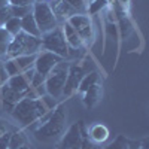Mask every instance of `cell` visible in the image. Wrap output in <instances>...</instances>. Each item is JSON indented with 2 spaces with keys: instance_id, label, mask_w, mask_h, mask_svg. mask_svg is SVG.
<instances>
[{
  "instance_id": "obj_1",
  "label": "cell",
  "mask_w": 149,
  "mask_h": 149,
  "mask_svg": "<svg viewBox=\"0 0 149 149\" xmlns=\"http://www.w3.org/2000/svg\"><path fill=\"white\" fill-rule=\"evenodd\" d=\"M57 100L49 94H45L39 98H29L24 97L19 100L15 107L12 109L10 116L18 124L19 127L27 128L33 122H36L42 115H45L48 110H52L57 107Z\"/></svg>"
},
{
  "instance_id": "obj_2",
  "label": "cell",
  "mask_w": 149,
  "mask_h": 149,
  "mask_svg": "<svg viewBox=\"0 0 149 149\" xmlns=\"http://www.w3.org/2000/svg\"><path fill=\"white\" fill-rule=\"evenodd\" d=\"M67 125V110L63 103H58L54 109L51 118H49L43 125L36 128L33 131L34 137L42 143H52L57 142L66 131Z\"/></svg>"
},
{
  "instance_id": "obj_3",
  "label": "cell",
  "mask_w": 149,
  "mask_h": 149,
  "mask_svg": "<svg viewBox=\"0 0 149 149\" xmlns=\"http://www.w3.org/2000/svg\"><path fill=\"white\" fill-rule=\"evenodd\" d=\"M42 51V42L40 37L30 36L24 31H19L17 36L12 37V40L8 46L6 60L8 58H15L19 55H33L39 54Z\"/></svg>"
},
{
  "instance_id": "obj_4",
  "label": "cell",
  "mask_w": 149,
  "mask_h": 149,
  "mask_svg": "<svg viewBox=\"0 0 149 149\" xmlns=\"http://www.w3.org/2000/svg\"><path fill=\"white\" fill-rule=\"evenodd\" d=\"M69 67H70V63L63 60V61H60L45 78L46 94L54 97L55 100L63 97V90H64V84H66V79H67Z\"/></svg>"
},
{
  "instance_id": "obj_5",
  "label": "cell",
  "mask_w": 149,
  "mask_h": 149,
  "mask_svg": "<svg viewBox=\"0 0 149 149\" xmlns=\"http://www.w3.org/2000/svg\"><path fill=\"white\" fill-rule=\"evenodd\" d=\"M40 42H42V51H49L52 54H57L64 60L67 57H70V51H69V46L66 43L61 26L55 27L51 31L43 33L40 36Z\"/></svg>"
},
{
  "instance_id": "obj_6",
  "label": "cell",
  "mask_w": 149,
  "mask_h": 149,
  "mask_svg": "<svg viewBox=\"0 0 149 149\" xmlns=\"http://www.w3.org/2000/svg\"><path fill=\"white\" fill-rule=\"evenodd\" d=\"M31 14H33V17H34V21H36V24H37V29H39L40 34H43V33H46V31H51V30H54L55 27L60 26L48 3L34 2Z\"/></svg>"
},
{
  "instance_id": "obj_7",
  "label": "cell",
  "mask_w": 149,
  "mask_h": 149,
  "mask_svg": "<svg viewBox=\"0 0 149 149\" xmlns=\"http://www.w3.org/2000/svg\"><path fill=\"white\" fill-rule=\"evenodd\" d=\"M67 22L76 30V33L79 34V37L82 39L85 48L94 43L95 39V33H94V24L91 21V17L86 14H76L72 18L67 19Z\"/></svg>"
},
{
  "instance_id": "obj_8",
  "label": "cell",
  "mask_w": 149,
  "mask_h": 149,
  "mask_svg": "<svg viewBox=\"0 0 149 149\" xmlns=\"http://www.w3.org/2000/svg\"><path fill=\"white\" fill-rule=\"evenodd\" d=\"M86 125L79 121L74 122L69 128H66L64 134L60 137V143L57 149H79L82 143V131Z\"/></svg>"
},
{
  "instance_id": "obj_9",
  "label": "cell",
  "mask_w": 149,
  "mask_h": 149,
  "mask_svg": "<svg viewBox=\"0 0 149 149\" xmlns=\"http://www.w3.org/2000/svg\"><path fill=\"white\" fill-rule=\"evenodd\" d=\"M36 55H19L15 58H8L3 61L5 70L8 73V76H15V74H21L26 70L34 67V61H36Z\"/></svg>"
},
{
  "instance_id": "obj_10",
  "label": "cell",
  "mask_w": 149,
  "mask_h": 149,
  "mask_svg": "<svg viewBox=\"0 0 149 149\" xmlns=\"http://www.w3.org/2000/svg\"><path fill=\"white\" fill-rule=\"evenodd\" d=\"M64 58H61L60 55L57 54H52L49 51H40L39 54L36 55V61H34V70L37 73L43 74V76H46V74L51 72L60 61H63Z\"/></svg>"
},
{
  "instance_id": "obj_11",
  "label": "cell",
  "mask_w": 149,
  "mask_h": 149,
  "mask_svg": "<svg viewBox=\"0 0 149 149\" xmlns=\"http://www.w3.org/2000/svg\"><path fill=\"white\" fill-rule=\"evenodd\" d=\"M86 74L85 69L79 64H70L69 73H67V79L64 84V90H63V97H70L74 91H78L79 84L82 78Z\"/></svg>"
},
{
  "instance_id": "obj_12",
  "label": "cell",
  "mask_w": 149,
  "mask_h": 149,
  "mask_svg": "<svg viewBox=\"0 0 149 149\" xmlns=\"http://www.w3.org/2000/svg\"><path fill=\"white\" fill-rule=\"evenodd\" d=\"M82 95V102L85 104L86 109H91L94 106H97L100 103L102 97H103V85H102V81L98 82H94L91 84L90 86H86L84 91L79 93Z\"/></svg>"
},
{
  "instance_id": "obj_13",
  "label": "cell",
  "mask_w": 149,
  "mask_h": 149,
  "mask_svg": "<svg viewBox=\"0 0 149 149\" xmlns=\"http://www.w3.org/2000/svg\"><path fill=\"white\" fill-rule=\"evenodd\" d=\"M49 8H51L54 17L57 18L58 24L61 26V24H64L69 18H72L73 15H76L78 12L74 10L66 0H51V2L48 3Z\"/></svg>"
},
{
  "instance_id": "obj_14",
  "label": "cell",
  "mask_w": 149,
  "mask_h": 149,
  "mask_svg": "<svg viewBox=\"0 0 149 149\" xmlns=\"http://www.w3.org/2000/svg\"><path fill=\"white\" fill-rule=\"evenodd\" d=\"M61 29H63V34H64V39H66V43L69 46V51H82V49L85 48L82 39L79 37V34L76 33V30H74L70 24L66 21L64 24H61Z\"/></svg>"
},
{
  "instance_id": "obj_15",
  "label": "cell",
  "mask_w": 149,
  "mask_h": 149,
  "mask_svg": "<svg viewBox=\"0 0 149 149\" xmlns=\"http://www.w3.org/2000/svg\"><path fill=\"white\" fill-rule=\"evenodd\" d=\"M86 136L97 145H103L107 142L109 139V128L102 122H95V124H91L90 127H86Z\"/></svg>"
},
{
  "instance_id": "obj_16",
  "label": "cell",
  "mask_w": 149,
  "mask_h": 149,
  "mask_svg": "<svg viewBox=\"0 0 149 149\" xmlns=\"http://www.w3.org/2000/svg\"><path fill=\"white\" fill-rule=\"evenodd\" d=\"M21 30L24 33L30 34V36H34V37H40L42 36L40 31H39V29H37V24L34 21L33 14H29V15H26L24 18H21Z\"/></svg>"
},
{
  "instance_id": "obj_17",
  "label": "cell",
  "mask_w": 149,
  "mask_h": 149,
  "mask_svg": "<svg viewBox=\"0 0 149 149\" xmlns=\"http://www.w3.org/2000/svg\"><path fill=\"white\" fill-rule=\"evenodd\" d=\"M27 143H29V139H27L26 133L21 131V130H15V131L10 133V139H9L8 149H18V148L27 145Z\"/></svg>"
},
{
  "instance_id": "obj_18",
  "label": "cell",
  "mask_w": 149,
  "mask_h": 149,
  "mask_svg": "<svg viewBox=\"0 0 149 149\" xmlns=\"http://www.w3.org/2000/svg\"><path fill=\"white\" fill-rule=\"evenodd\" d=\"M10 40H12V36L3 27H0V61L6 60V52H8V46Z\"/></svg>"
},
{
  "instance_id": "obj_19",
  "label": "cell",
  "mask_w": 149,
  "mask_h": 149,
  "mask_svg": "<svg viewBox=\"0 0 149 149\" xmlns=\"http://www.w3.org/2000/svg\"><path fill=\"white\" fill-rule=\"evenodd\" d=\"M3 29H5L12 37L17 36L19 31H22V30H21V19L17 18V17H12L10 19L6 21V24L3 26Z\"/></svg>"
},
{
  "instance_id": "obj_20",
  "label": "cell",
  "mask_w": 149,
  "mask_h": 149,
  "mask_svg": "<svg viewBox=\"0 0 149 149\" xmlns=\"http://www.w3.org/2000/svg\"><path fill=\"white\" fill-rule=\"evenodd\" d=\"M107 0H91L88 3V9H86V15H94L97 12H100L107 6Z\"/></svg>"
},
{
  "instance_id": "obj_21",
  "label": "cell",
  "mask_w": 149,
  "mask_h": 149,
  "mask_svg": "<svg viewBox=\"0 0 149 149\" xmlns=\"http://www.w3.org/2000/svg\"><path fill=\"white\" fill-rule=\"evenodd\" d=\"M103 149H130V142L124 136H118L113 142L109 143L107 146H104Z\"/></svg>"
},
{
  "instance_id": "obj_22",
  "label": "cell",
  "mask_w": 149,
  "mask_h": 149,
  "mask_svg": "<svg viewBox=\"0 0 149 149\" xmlns=\"http://www.w3.org/2000/svg\"><path fill=\"white\" fill-rule=\"evenodd\" d=\"M9 6H10L12 17H17L19 19L33 12V6H12V5H9Z\"/></svg>"
},
{
  "instance_id": "obj_23",
  "label": "cell",
  "mask_w": 149,
  "mask_h": 149,
  "mask_svg": "<svg viewBox=\"0 0 149 149\" xmlns=\"http://www.w3.org/2000/svg\"><path fill=\"white\" fill-rule=\"evenodd\" d=\"M66 2L78 12V14H86V9H88V3L91 0H66Z\"/></svg>"
},
{
  "instance_id": "obj_24",
  "label": "cell",
  "mask_w": 149,
  "mask_h": 149,
  "mask_svg": "<svg viewBox=\"0 0 149 149\" xmlns=\"http://www.w3.org/2000/svg\"><path fill=\"white\" fill-rule=\"evenodd\" d=\"M79 149H102V145H97L94 143L88 136H86V127L84 128L82 131V143H81V148Z\"/></svg>"
},
{
  "instance_id": "obj_25",
  "label": "cell",
  "mask_w": 149,
  "mask_h": 149,
  "mask_svg": "<svg viewBox=\"0 0 149 149\" xmlns=\"http://www.w3.org/2000/svg\"><path fill=\"white\" fill-rule=\"evenodd\" d=\"M12 18V12H10V6L9 5H5L0 8V27H3L6 21Z\"/></svg>"
},
{
  "instance_id": "obj_26",
  "label": "cell",
  "mask_w": 149,
  "mask_h": 149,
  "mask_svg": "<svg viewBox=\"0 0 149 149\" xmlns=\"http://www.w3.org/2000/svg\"><path fill=\"white\" fill-rule=\"evenodd\" d=\"M45 78L46 76H43V74H40V73H37V72H34V74H33V79H31V85L30 86H40V85H45Z\"/></svg>"
},
{
  "instance_id": "obj_27",
  "label": "cell",
  "mask_w": 149,
  "mask_h": 149,
  "mask_svg": "<svg viewBox=\"0 0 149 149\" xmlns=\"http://www.w3.org/2000/svg\"><path fill=\"white\" fill-rule=\"evenodd\" d=\"M36 0H8V3L12 6H33Z\"/></svg>"
},
{
  "instance_id": "obj_28",
  "label": "cell",
  "mask_w": 149,
  "mask_h": 149,
  "mask_svg": "<svg viewBox=\"0 0 149 149\" xmlns=\"http://www.w3.org/2000/svg\"><path fill=\"white\" fill-rule=\"evenodd\" d=\"M10 130L9 131H6L2 137H0V149H8V146H9V139H10Z\"/></svg>"
},
{
  "instance_id": "obj_29",
  "label": "cell",
  "mask_w": 149,
  "mask_h": 149,
  "mask_svg": "<svg viewBox=\"0 0 149 149\" xmlns=\"http://www.w3.org/2000/svg\"><path fill=\"white\" fill-rule=\"evenodd\" d=\"M8 79H9V76H8L6 70H5L3 61H0V88H2V85H3V84H5Z\"/></svg>"
},
{
  "instance_id": "obj_30",
  "label": "cell",
  "mask_w": 149,
  "mask_h": 149,
  "mask_svg": "<svg viewBox=\"0 0 149 149\" xmlns=\"http://www.w3.org/2000/svg\"><path fill=\"white\" fill-rule=\"evenodd\" d=\"M6 131H9V130H8V124H6L5 119L0 118V137H2V136H3Z\"/></svg>"
},
{
  "instance_id": "obj_31",
  "label": "cell",
  "mask_w": 149,
  "mask_h": 149,
  "mask_svg": "<svg viewBox=\"0 0 149 149\" xmlns=\"http://www.w3.org/2000/svg\"><path fill=\"white\" fill-rule=\"evenodd\" d=\"M130 149H139V142H130Z\"/></svg>"
},
{
  "instance_id": "obj_32",
  "label": "cell",
  "mask_w": 149,
  "mask_h": 149,
  "mask_svg": "<svg viewBox=\"0 0 149 149\" xmlns=\"http://www.w3.org/2000/svg\"><path fill=\"white\" fill-rule=\"evenodd\" d=\"M5 5H9V3H8V0H0V8L5 6Z\"/></svg>"
},
{
  "instance_id": "obj_33",
  "label": "cell",
  "mask_w": 149,
  "mask_h": 149,
  "mask_svg": "<svg viewBox=\"0 0 149 149\" xmlns=\"http://www.w3.org/2000/svg\"><path fill=\"white\" fill-rule=\"evenodd\" d=\"M18 149H31V146L27 143V145H24V146H21V148H18Z\"/></svg>"
},
{
  "instance_id": "obj_34",
  "label": "cell",
  "mask_w": 149,
  "mask_h": 149,
  "mask_svg": "<svg viewBox=\"0 0 149 149\" xmlns=\"http://www.w3.org/2000/svg\"><path fill=\"white\" fill-rule=\"evenodd\" d=\"M36 2H43V3H49L51 0H36Z\"/></svg>"
}]
</instances>
